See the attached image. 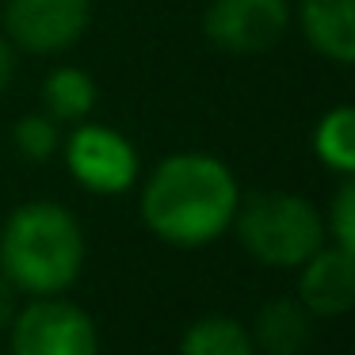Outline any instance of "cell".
I'll return each instance as SVG.
<instances>
[{
	"instance_id": "obj_1",
	"label": "cell",
	"mask_w": 355,
	"mask_h": 355,
	"mask_svg": "<svg viewBox=\"0 0 355 355\" xmlns=\"http://www.w3.org/2000/svg\"><path fill=\"white\" fill-rule=\"evenodd\" d=\"M241 202L237 176L210 153H172L141 187V222L176 248H202L233 225Z\"/></svg>"
},
{
	"instance_id": "obj_2",
	"label": "cell",
	"mask_w": 355,
	"mask_h": 355,
	"mask_svg": "<svg viewBox=\"0 0 355 355\" xmlns=\"http://www.w3.org/2000/svg\"><path fill=\"white\" fill-rule=\"evenodd\" d=\"M85 268V230L62 202H24L0 230V275L12 291L54 298L69 291Z\"/></svg>"
},
{
	"instance_id": "obj_3",
	"label": "cell",
	"mask_w": 355,
	"mask_h": 355,
	"mask_svg": "<svg viewBox=\"0 0 355 355\" xmlns=\"http://www.w3.org/2000/svg\"><path fill=\"white\" fill-rule=\"evenodd\" d=\"M241 245L268 268H302L324 245V222L309 199L294 191H256L233 214Z\"/></svg>"
},
{
	"instance_id": "obj_4",
	"label": "cell",
	"mask_w": 355,
	"mask_h": 355,
	"mask_svg": "<svg viewBox=\"0 0 355 355\" xmlns=\"http://www.w3.org/2000/svg\"><path fill=\"white\" fill-rule=\"evenodd\" d=\"M0 24L16 50L54 58L85 39L92 24V0H4Z\"/></svg>"
},
{
	"instance_id": "obj_5",
	"label": "cell",
	"mask_w": 355,
	"mask_h": 355,
	"mask_svg": "<svg viewBox=\"0 0 355 355\" xmlns=\"http://www.w3.org/2000/svg\"><path fill=\"white\" fill-rule=\"evenodd\" d=\"M12 355H100L92 317L73 302L35 298L12 317Z\"/></svg>"
},
{
	"instance_id": "obj_6",
	"label": "cell",
	"mask_w": 355,
	"mask_h": 355,
	"mask_svg": "<svg viewBox=\"0 0 355 355\" xmlns=\"http://www.w3.org/2000/svg\"><path fill=\"white\" fill-rule=\"evenodd\" d=\"M62 149L73 180L96 195H123L138 180V149L115 126L80 123Z\"/></svg>"
},
{
	"instance_id": "obj_7",
	"label": "cell",
	"mask_w": 355,
	"mask_h": 355,
	"mask_svg": "<svg viewBox=\"0 0 355 355\" xmlns=\"http://www.w3.org/2000/svg\"><path fill=\"white\" fill-rule=\"evenodd\" d=\"M291 27L286 0H210L202 31L225 54H268L283 42Z\"/></svg>"
},
{
	"instance_id": "obj_8",
	"label": "cell",
	"mask_w": 355,
	"mask_h": 355,
	"mask_svg": "<svg viewBox=\"0 0 355 355\" xmlns=\"http://www.w3.org/2000/svg\"><path fill=\"white\" fill-rule=\"evenodd\" d=\"M298 271V302L309 317H340L355 309V256L340 245H321Z\"/></svg>"
},
{
	"instance_id": "obj_9",
	"label": "cell",
	"mask_w": 355,
	"mask_h": 355,
	"mask_svg": "<svg viewBox=\"0 0 355 355\" xmlns=\"http://www.w3.org/2000/svg\"><path fill=\"white\" fill-rule=\"evenodd\" d=\"M302 39L332 65H355V0H302Z\"/></svg>"
},
{
	"instance_id": "obj_10",
	"label": "cell",
	"mask_w": 355,
	"mask_h": 355,
	"mask_svg": "<svg viewBox=\"0 0 355 355\" xmlns=\"http://www.w3.org/2000/svg\"><path fill=\"white\" fill-rule=\"evenodd\" d=\"M252 344L268 355H302L309 344V309L294 298H271L256 313Z\"/></svg>"
},
{
	"instance_id": "obj_11",
	"label": "cell",
	"mask_w": 355,
	"mask_h": 355,
	"mask_svg": "<svg viewBox=\"0 0 355 355\" xmlns=\"http://www.w3.org/2000/svg\"><path fill=\"white\" fill-rule=\"evenodd\" d=\"M42 103L46 115H54L58 123H80L96 107V80L77 65H62L42 85Z\"/></svg>"
},
{
	"instance_id": "obj_12",
	"label": "cell",
	"mask_w": 355,
	"mask_h": 355,
	"mask_svg": "<svg viewBox=\"0 0 355 355\" xmlns=\"http://www.w3.org/2000/svg\"><path fill=\"white\" fill-rule=\"evenodd\" d=\"M313 153L321 157L324 168L352 176L355 172V103L324 111L321 123L313 126Z\"/></svg>"
},
{
	"instance_id": "obj_13",
	"label": "cell",
	"mask_w": 355,
	"mask_h": 355,
	"mask_svg": "<svg viewBox=\"0 0 355 355\" xmlns=\"http://www.w3.org/2000/svg\"><path fill=\"white\" fill-rule=\"evenodd\" d=\"M252 332L233 317H202L180 340V355H252Z\"/></svg>"
},
{
	"instance_id": "obj_14",
	"label": "cell",
	"mask_w": 355,
	"mask_h": 355,
	"mask_svg": "<svg viewBox=\"0 0 355 355\" xmlns=\"http://www.w3.org/2000/svg\"><path fill=\"white\" fill-rule=\"evenodd\" d=\"M12 146H16V153L24 157V161H50V157L62 149V126H58L54 115H46V111H31V115H24L16 123V130H12Z\"/></svg>"
},
{
	"instance_id": "obj_15",
	"label": "cell",
	"mask_w": 355,
	"mask_h": 355,
	"mask_svg": "<svg viewBox=\"0 0 355 355\" xmlns=\"http://www.w3.org/2000/svg\"><path fill=\"white\" fill-rule=\"evenodd\" d=\"M329 233L347 256H355V172L344 176L329 207Z\"/></svg>"
},
{
	"instance_id": "obj_16",
	"label": "cell",
	"mask_w": 355,
	"mask_h": 355,
	"mask_svg": "<svg viewBox=\"0 0 355 355\" xmlns=\"http://www.w3.org/2000/svg\"><path fill=\"white\" fill-rule=\"evenodd\" d=\"M16 65H19V50L8 42V35L0 31V92L16 80Z\"/></svg>"
},
{
	"instance_id": "obj_17",
	"label": "cell",
	"mask_w": 355,
	"mask_h": 355,
	"mask_svg": "<svg viewBox=\"0 0 355 355\" xmlns=\"http://www.w3.org/2000/svg\"><path fill=\"white\" fill-rule=\"evenodd\" d=\"M12 317H16V291H12L8 279L0 275V332L12 324Z\"/></svg>"
}]
</instances>
